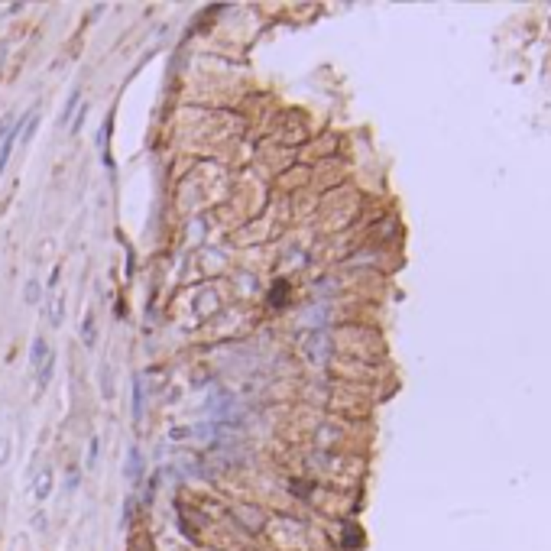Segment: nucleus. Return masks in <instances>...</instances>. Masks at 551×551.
I'll return each mask as SVG.
<instances>
[{"mask_svg": "<svg viewBox=\"0 0 551 551\" xmlns=\"http://www.w3.org/2000/svg\"><path fill=\"white\" fill-rule=\"evenodd\" d=\"M30 120V114L23 117V120H10V127H7V137L0 139V175H3V169H7V162H10V153H13V143H17V137H20V127Z\"/></svg>", "mask_w": 551, "mask_h": 551, "instance_id": "obj_1", "label": "nucleus"}, {"mask_svg": "<svg viewBox=\"0 0 551 551\" xmlns=\"http://www.w3.org/2000/svg\"><path fill=\"white\" fill-rule=\"evenodd\" d=\"M130 461H127V474L133 477V483H139L143 480V454H139L137 447H130Z\"/></svg>", "mask_w": 551, "mask_h": 551, "instance_id": "obj_2", "label": "nucleus"}, {"mask_svg": "<svg viewBox=\"0 0 551 551\" xmlns=\"http://www.w3.org/2000/svg\"><path fill=\"white\" fill-rule=\"evenodd\" d=\"M32 493H36V499H46L49 493H52V474H49V470H43V474L36 477V487H32Z\"/></svg>", "mask_w": 551, "mask_h": 551, "instance_id": "obj_3", "label": "nucleus"}, {"mask_svg": "<svg viewBox=\"0 0 551 551\" xmlns=\"http://www.w3.org/2000/svg\"><path fill=\"white\" fill-rule=\"evenodd\" d=\"M46 357H49V347H46V340H43V338H36V340H32L30 363H32V367H36V370H39V367H43V360H46Z\"/></svg>", "mask_w": 551, "mask_h": 551, "instance_id": "obj_4", "label": "nucleus"}, {"mask_svg": "<svg viewBox=\"0 0 551 551\" xmlns=\"http://www.w3.org/2000/svg\"><path fill=\"white\" fill-rule=\"evenodd\" d=\"M52 370H55V354L52 350H49V357H46L43 360V367H39V389H46V386H49V376H52Z\"/></svg>", "mask_w": 551, "mask_h": 551, "instance_id": "obj_5", "label": "nucleus"}, {"mask_svg": "<svg viewBox=\"0 0 551 551\" xmlns=\"http://www.w3.org/2000/svg\"><path fill=\"white\" fill-rule=\"evenodd\" d=\"M133 418H143V383L133 380Z\"/></svg>", "mask_w": 551, "mask_h": 551, "instance_id": "obj_6", "label": "nucleus"}, {"mask_svg": "<svg viewBox=\"0 0 551 551\" xmlns=\"http://www.w3.org/2000/svg\"><path fill=\"white\" fill-rule=\"evenodd\" d=\"M81 340H85L88 347L95 344V315H85V328H81Z\"/></svg>", "mask_w": 551, "mask_h": 551, "instance_id": "obj_7", "label": "nucleus"}, {"mask_svg": "<svg viewBox=\"0 0 551 551\" xmlns=\"http://www.w3.org/2000/svg\"><path fill=\"white\" fill-rule=\"evenodd\" d=\"M26 302H30V305H36V302H39V282H36V279H30V282H26Z\"/></svg>", "mask_w": 551, "mask_h": 551, "instance_id": "obj_8", "label": "nucleus"}, {"mask_svg": "<svg viewBox=\"0 0 551 551\" xmlns=\"http://www.w3.org/2000/svg\"><path fill=\"white\" fill-rule=\"evenodd\" d=\"M75 104H78V91H72V97H68V104H65V114H62V120H68V117H72Z\"/></svg>", "mask_w": 551, "mask_h": 551, "instance_id": "obj_9", "label": "nucleus"}, {"mask_svg": "<svg viewBox=\"0 0 551 551\" xmlns=\"http://www.w3.org/2000/svg\"><path fill=\"white\" fill-rule=\"evenodd\" d=\"M7 454H10V445H7V441H0V464H7Z\"/></svg>", "mask_w": 551, "mask_h": 551, "instance_id": "obj_10", "label": "nucleus"}]
</instances>
